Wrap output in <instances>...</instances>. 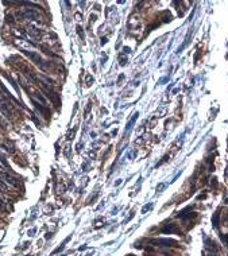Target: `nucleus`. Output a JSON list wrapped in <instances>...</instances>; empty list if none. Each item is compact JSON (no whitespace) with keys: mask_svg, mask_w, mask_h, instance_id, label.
I'll list each match as a JSON object with an SVG mask.
<instances>
[{"mask_svg":"<svg viewBox=\"0 0 228 256\" xmlns=\"http://www.w3.org/2000/svg\"><path fill=\"white\" fill-rule=\"evenodd\" d=\"M0 181L4 182L5 185H8V186H12V187H18L19 186V181L15 177H12L11 174L5 173V171H0Z\"/></svg>","mask_w":228,"mask_h":256,"instance_id":"nucleus-2","label":"nucleus"},{"mask_svg":"<svg viewBox=\"0 0 228 256\" xmlns=\"http://www.w3.org/2000/svg\"><path fill=\"white\" fill-rule=\"evenodd\" d=\"M219 217H220V213H219V210L213 214L212 217V224H213V228H216L217 229V226H219Z\"/></svg>","mask_w":228,"mask_h":256,"instance_id":"nucleus-8","label":"nucleus"},{"mask_svg":"<svg viewBox=\"0 0 228 256\" xmlns=\"http://www.w3.org/2000/svg\"><path fill=\"white\" fill-rule=\"evenodd\" d=\"M78 249H80V251H84V249H87V245H83V247H80V248H78Z\"/></svg>","mask_w":228,"mask_h":256,"instance_id":"nucleus-12","label":"nucleus"},{"mask_svg":"<svg viewBox=\"0 0 228 256\" xmlns=\"http://www.w3.org/2000/svg\"><path fill=\"white\" fill-rule=\"evenodd\" d=\"M151 244H157V245L161 247H177L178 243L176 240H171V239H155V240H151Z\"/></svg>","mask_w":228,"mask_h":256,"instance_id":"nucleus-4","label":"nucleus"},{"mask_svg":"<svg viewBox=\"0 0 228 256\" xmlns=\"http://www.w3.org/2000/svg\"><path fill=\"white\" fill-rule=\"evenodd\" d=\"M127 63V58H120V65H124Z\"/></svg>","mask_w":228,"mask_h":256,"instance_id":"nucleus-11","label":"nucleus"},{"mask_svg":"<svg viewBox=\"0 0 228 256\" xmlns=\"http://www.w3.org/2000/svg\"><path fill=\"white\" fill-rule=\"evenodd\" d=\"M76 18H77V20H80V18H81V15H80V14H76Z\"/></svg>","mask_w":228,"mask_h":256,"instance_id":"nucleus-13","label":"nucleus"},{"mask_svg":"<svg viewBox=\"0 0 228 256\" xmlns=\"http://www.w3.org/2000/svg\"><path fill=\"white\" fill-rule=\"evenodd\" d=\"M70 239H72V235H70V236H67L66 239L63 240V243H62V244H61V245L58 247L57 249H54V251H53V253H52V255H56V253H58V252H61V251H62L63 248H65V244H66V243H67V241H69V240H70Z\"/></svg>","mask_w":228,"mask_h":256,"instance_id":"nucleus-7","label":"nucleus"},{"mask_svg":"<svg viewBox=\"0 0 228 256\" xmlns=\"http://www.w3.org/2000/svg\"><path fill=\"white\" fill-rule=\"evenodd\" d=\"M151 208H153V204H151V202L149 205H145V206L142 208V213H143V214H146V212H149Z\"/></svg>","mask_w":228,"mask_h":256,"instance_id":"nucleus-9","label":"nucleus"},{"mask_svg":"<svg viewBox=\"0 0 228 256\" xmlns=\"http://www.w3.org/2000/svg\"><path fill=\"white\" fill-rule=\"evenodd\" d=\"M3 124H4L3 123V119H1V116H0V125H3Z\"/></svg>","mask_w":228,"mask_h":256,"instance_id":"nucleus-14","label":"nucleus"},{"mask_svg":"<svg viewBox=\"0 0 228 256\" xmlns=\"http://www.w3.org/2000/svg\"><path fill=\"white\" fill-rule=\"evenodd\" d=\"M165 187H166V183H159L157 186V191H163Z\"/></svg>","mask_w":228,"mask_h":256,"instance_id":"nucleus-10","label":"nucleus"},{"mask_svg":"<svg viewBox=\"0 0 228 256\" xmlns=\"http://www.w3.org/2000/svg\"><path fill=\"white\" fill-rule=\"evenodd\" d=\"M138 116H139V113L136 112V113H134L132 115V119H131L130 121H128V124L126 125V131H124V136L126 135H128V133L131 132V129H132V127H134V124H135V121H136V119H138Z\"/></svg>","mask_w":228,"mask_h":256,"instance_id":"nucleus-5","label":"nucleus"},{"mask_svg":"<svg viewBox=\"0 0 228 256\" xmlns=\"http://www.w3.org/2000/svg\"><path fill=\"white\" fill-rule=\"evenodd\" d=\"M174 232H180V229L174 224H166L162 228V233H174Z\"/></svg>","mask_w":228,"mask_h":256,"instance_id":"nucleus-6","label":"nucleus"},{"mask_svg":"<svg viewBox=\"0 0 228 256\" xmlns=\"http://www.w3.org/2000/svg\"><path fill=\"white\" fill-rule=\"evenodd\" d=\"M39 16V12L34 8H23L20 10L19 12H16V18H19V19H28V20H36V18Z\"/></svg>","mask_w":228,"mask_h":256,"instance_id":"nucleus-1","label":"nucleus"},{"mask_svg":"<svg viewBox=\"0 0 228 256\" xmlns=\"http://www.w3.org/2000/svg\"><path fill=\"white\" fill-rule=\"evenodd\" d=\"M15 45L22 51H34V49H35V45L31 43L30 41H26V39H16Z\"/></svg>","mask_w":228,"mask_h":256,"instance_id":"nucleus-3","label":"nucleus"}]
</instances>
